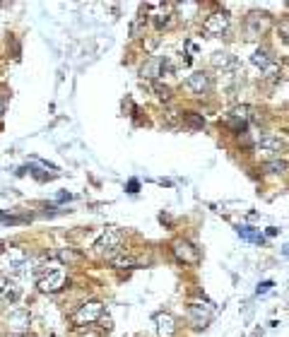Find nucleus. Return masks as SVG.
<instances>
[{"label": "nucleus", "instance_id": "obj_4", "mask_svg": "<svg viewBox=\"0 0 289 337\" xmlns=\"http://www.w3.org/2000/svg\"><path fill=\"white\" fill-rule=\"evenodd\" d=\"M229 24H232V19L226 12H215V15H210L205 19V24H203V32L208 34V37H222L229 32Z\"/></svg>", "mask_w": 289, "mask_h": 337}, {"label": "nucleus", "instance_id": "obj_29", "mask_svg": "<svg viewBox=\"0 0 289 337\" xmlns=\"http://www.w3.org/2000/svg\"><path fill=\"white\" fill-rule=\"evenodd\" d=\"M282 255H284V258H289V243L284 248H282Z\"/></svg>", "mask_w": 289, "mask_h": 337}, {"label": "nucleus", "instance_id": "obj_3", "mask_svg": "<svg viewBox=\"0 0 289 337\" xmlns=\"http://www.w3.org/2000/svg\"><path fill=\"white\" fill-rule=\"evenodd\" d=\"M101 316H104V303L101 301H87L72 313V323L75 325H92V323L101 320Z\"/></svg>", "mask_w": 289, "mask_h": 337}, {"label": "nucleus", "instance_id": "obj_25", "mask_svg": "<svg viewBox=\"0 0 289 337\" xmlns=\"http://www.w3.org/2000/svg\"><path fill=\"white\" fill-rule=\"evenodd\" d=\"M166 123L169 126H176L179 123V111H166Z\"/></svg>", "mask_w": 289, "mask_h": 337}, {"label": "nucleus", "instance_id": "obj_19", "mask_svg": "<svg viewBox=\"0 0 289 337\" xmlns=\"http://www.w3.org/2000/svg\"><path fill=\"white\" fill-rule=\"evenodd\" d=\"M111 265L118 270H128V267H135V260L130 255H121V258H111Z\"/></svg>", "mask_w": 289, "mask_h": 337}, {"label": "nucleus", "instance_id": "obj_17", "mask_svg": "<svg viewBox=\"0 0 289 337\" xmlns=\"http://www.w3.org/2000/svg\"><path fill=\"white\" fill-rule=\"evenodd\" d=\"M236 231H239V236L246 238V241H251V243H263V241H265V236L253 227H239Z\"/></svg>", "mask_w": 289, "mask_h": 337}, {"label": "nucleus", "instance_id": "obj_30", "mask_svg": "<svg viewBox=\"0 0 289 337\" xmlns=\"http://www.w3.org/2000/svg\"><path fill=\"white\" fill-rule=\"evenodd\" d=\"M82 337H101V335H97V332H87V335H82Z\"/></svg>", "mask_w": 289, "mask_h": 337}, {"label": "nucleus", "instance_id": "obj_31", "mask_svg": "<svg viewBox=\"0 0 289 337\" xmlns=\"http://www.w3.org/2000/svg\"><path fill=\"white\" fill-rule=\"evenodd\" d=\"M0 113H3V101H0Z\"/></svg>", "mask_w": 289, "mask_h": 337}, {"label": "nucleus", "instance_id": "obj_5", "mask_svg": "<svg viewBox=\"0 0 289 337\" xmlns=\"http://www.w3.org/2000/svg\"><path fill=\"white\" fill-rule=\"evenodd\" d=\"M272 27V19L268 12H251L248 17H246V29H248V34L251 37H263L268 29Z\"/></svg>", "mask_w": 289, "mask_h": 337}, {"label": "nucleus", "instance_id": "obj_2", "mask_svg": "<svg viewBox=\"0 0 289 337\" xmlns=\"http://www.w3.org/2000/svg\"><path fill=\"white\" fill-rule=\"evenodd\" d=\"M121 241H123V234L118 231L116 227H108L104 234H101L97 241H94V253L97 255H106V258H113V253H118L121 251Z\"/></svg>", "mask_w": 289, "mask_h": 337}, {"label": "nucleus", "instance_id": "obj_12", "mask_svg": "<svg viewBox=\"0 0 289 337\" xmlns=\"http://www.w3.org/2000/svg\"><path fill=\"white\" fill-rule=\"evenodd\" d=\"M258 149L268 152V155H282L284 142H282L280 137H275V135H263L261 140H258Z\"/></svg>", "mask_w": 289, "mask_h": 337}, {"label": "nucleus", "instance_id": "obj_11", "mask_svg": "<svg viewBox=\"0 0 289 337\" xmlns=\"http://www.w3.org/2000/svg\"><path fill=\"white\" fill-rule=\"evenodd\" d=\"M171 73V63L166 60V58H152L150 63L142 68V77H150V80H154V77H159V75H166Z\"/></svg>", "mask_w": 289, "mask_h": 337}, {"label": "nucleus", "instance_id": "obj_14", "mask_svg": "<svg viewBox=\"0 0 289 337\" xmlns=\"http://www.w3.org/2000/svg\"><path fill=\"white\" fill-rule=\"evenodd\" d=\"M210 63L212 68H219V70H229V68H236V58L226 51H217V53L210 55Z\"/></svg>", "mask_w": 289, "mask_h": 337}, {"label": "nucleus", "instance_id": "obj_15", "mask_svg": "<svg viewBox=\"0 0 289 337\" xmlns=\"http://www.w3.org/2000/svg\"><path fill=\"white\" fill-rule=\"evenodd\" d=\"M251 63L255 65V68H261V70H268V68L272 65V58H270V53H268L265 48H258V51H253Z\"/></svg>", "mask_w": 289, "mask_h": 337}, {"label": "nucleus", "instance_id": "obj_16", "mask_svg": "<svg viewBox=\"0 0 289 337\" xmlns=\"http://www.w3.org/2000/svg\"><path fill=\"white\" fill-rule=\"evenodd\" d=\"M176 10H179V15L183 22H190V19L198 15V3H176Z\"/></svg>", "mask_w": 289, "mask_h": 337}, {"label": "nucleus", "instance_id": "obj_6", "mask_svg": "<svg viewBox=\"0 0 289 337\" xmlns=\"http://www.w3.org/2000/svg\"><path fill=\"white\" fill-rule=\"evenodd\" d=\"M174 255L179 258L181 263H186V265H193V263H198L200 260V251L190 241H186V238H179V241H174Z\"/></svg>", "mask_w": 289, "mask_h": 337}, {"label": "nucleus", "instance_id": "obj_7", "mask_svg": "<svg viewBox=\"0 0 289 337\" xmlns=\"http://www.w3.org/2000/svg\"><path fill=\"white\" fill-rule=\"evenodd\" d=\"M68 282V277H65V270H51V272H46L41 280H39V289L41 292H61Z\"/></svg>", "mask_w": 289, "mask_h": 337}, {"label": "nucleus", "instance_id": "obj_23", "mask_svg": "<svg viewBox=\"0 0 289 337\" xmlns=\"http://www.w3.org/2000/svg\"><path fill=\"white\" fill-rule=\"evenodd\" d=\"M154 91H157V97H159V99H162V101H166V99H169V97H171V89H169L166 84H162V82H157V84H154Z\"/></svg>", "mask_w": 289, "mask_h": 337}, {"label": "nucleus", "instance_id": "obj_9", "mask_svg": "<svg viewBox=\"0 0 289 337\" xmlns=\"http://www.w3.org/2000/svg\"><path fill=\"white\" fill-rule=\"evenodd\" d=\"M188 318H190V323H193V328L203 330V328H208V323L212 320V311H210L208 306H200V303H190Z\"/></svg>", "mask_w": 289, "mask_h": 337}, {"label": "nucleus", "instance_id": "obj_24", "mask_svg": "<svg viewBox=\"0 0 289 337\" xmlns=\"http://www.w3.org/2000/svg\"><path fill=\"white\" fill-rule=\"evenodd\" d=\"M280 37L284 39L289 44V19H284V22H280Z\"/></svg>", "mask_w": 289, "mask_h": 337}, {"label": "nucleus", "instance_id": "obj_26", "mask_svg": "<svg viewBox=\"0 0 289 337\" xmlns=\"http://www.w3.org/2000/svg\"><path fill=\"white\" fill-rule=\"evenodd\" d=\"M272 289V282H261L258 284V294H268Z\"/></svg>", "mask_w": 289, "mask_h": 337}, {"label": "nucleus", "instance_id": "obj_28", "mask_svg": "<svg viewBox=\"0 0 289 337\" xmlns=\"http://www.w3.org/2000/svg\"><path fill=\"white\" fill-rule=\"evenodd\" d=\"M5 287H8V282H5V277H0V294L5 292Z\"/></svg>", "mask_w": 289, "mask_h": 337}, {"label": "nucleus", "instance_id": "obj_21", "mask_svg": "<svg viewBox=\"0 0 289 337\" xmlns=\"http://www.w3.org/2000/svg\"><path fill=\"white\" fill-rule=\"evenodd\" d=\"M58 258H61V263H77V260H82L80 253H75V251H70V248H63V251H58Z\"/></svg>", "mask_w": 289, "mask_h": 337}, {"label": "nucleus", "instance_id": "obj_27", "mask_svg": "<svg viewBox=\"0 0 289 337\" xmlns=\"http://www.w3.org/2000/svg\"><path fill=\"white\" fill-rule=\"evenodd\" d=\"M137 191H140V183H137V178L128 181V193H137Z\"/></svg>", "mask_w": 289, "mask_h": 337}, {"label": "nucleus", "instance_id": "obj_1", "mask_svg": "<svg viewBox=\"0 0 289 337\" xmlns=\"http://www.w3.org/2000/svg\"><path fill=\"white\" fill-rule=\"evenodd\" d=\"M29 265V255L17 246H10L0 251V272L5 274H19L24 272Z\"/></svg>", "mask_w": 289, "mask_h": 337}, {"label": "nucleus", "instance_id": "obj_10", "mask_svg": "<svg viewBox=\"0 0 289 337\" xmlns=\"http://www.w3.org/2000/svg\"><path fill=\"white\" fill-rule=\"evenodd\" d=\"M154 325H157V335L159 337H174L176 335V318L166 311H159L154 316Z\"/></svg>", "mask_w": 289, "mask_h": 337}, {"label": "nucleus", "instance_id": "obj_20", "mask_svg": "<svg viewBox=\"0 0 289 337\" xmlns=\"http://www.w3.org/2000/svg\"><path fill=\"white\" fill-rule=\"evenodd\" d=\"M144 27H147V17H142V15H140V17L133 22V27H130V37L140 39V37H142V32H144Z\"/></svg>", "mask_w": 289, "mask_h": 337}, {"label": "nucleus", "instance_id": "obj_32", "mask_svg": "<svg viewBox=\"0 0 289 337\" xmlns=\"http://www.w3.org/2000/svg\"><path fill=\"white\" fill-rule=\"evenodd\" d=\"M15 337H24V335H15Z\"/></svg>", "mask_w": 289, "mask_h": 337}, {"label": "nucleus", "instance_id": "obj_13", "mask_svg": "<svg viewBox=\"0 0 289 337\" xmlns=\"http://www.w3.org/2000/svg\"><path fill=\"white\" fill-rule=\"evenodd\" d=\"M29 320H32V318H29L27 311H15V313H10V316H8V325L15 330L17 335H22V332L29 328Z\"/></svg>", "mask_w": 289, "mask_h": 337}, {"label": "nucleus", "instance_id": "obj_33", "mask_svg": "<svg viewBox=\"0 0 289 337\" xmlns=\"http://www.w3.org/2000/svg\"><path fill=\"white\" fill-rule=\"evenodd\" d=\"M253 337H258V332H255V335H253Z\"/></svg>", "mask_w": 289, "mask_h": 337}, {"label": "nucleus", "instance_id": "obj_22", "mask_svg": "<svg viewBox=\"0 0 289 337\" xmlns=\"http://www.w3.org/2000/svg\"><path fill=\"white\" fill-rule=\"evenodd\" d=\"M183 123H188L190 128H195V130H198V128L205 126V118L198 116V113H183Z\"/></svg>", "mask_w": 289, "mask_h": 337}, {"label": "nucleus", "instance_id": "obj_18", "mask_svg": "<svg viewBox=\"0 0 289 337\" xmlns=\"http://www.w3.org/2000/svg\"><path fill=\"white\" fill-rule=\"evenodd\" d=\"M265 169V173H275V176H282V173L289 171V164L284 162V159H272V162H268V164L263 166Z\"/></svg>", "mask_w": 289, "mask_h": 337}, {"label": "nucleus", "instance_id": "obj_8", "mask_svg": "<svg viewBox=\"0 0 289 337\" xmlns=\"http://www.w3.org/2000/svg\"><path fill=\"white\" fill-rule=\"evenodd\" d=\"M186 89H188L190 94H195V97H203V94L210 89V75L203 73V70L190 73L188 77H186Z\"/></svg>", "mask_w": 289, "mask_h": 337}]
</instances>
